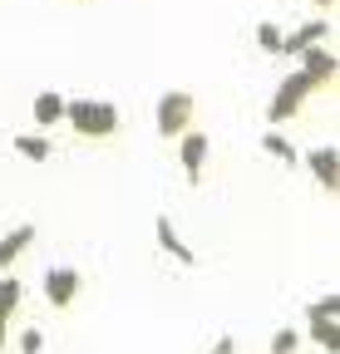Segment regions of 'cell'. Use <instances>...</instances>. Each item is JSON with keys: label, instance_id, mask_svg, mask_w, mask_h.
<instances>
[{"label": "cell", "instance_id": "5", "mask_svg": "<svg viewBox=\"0 0 340 354\" xmlns=\"http://www.w3.org/2000/svg\"><path fill=\"white\" fill-rule=\"evenodd\" d=\"M79 271H74V266H50V271H45V300L55 305V310H69L74 305V295H79Z\"/></svg>", "mask_w": 340, "mask_h": 354}, {"label": "cell", "instance_id": "15", "mask_svg": "<svg viewBox=\"0 0 340 354\" xmlns=\"http://www.w3.org/2000/svg\"><path fill=\"white\" fill-rule=\"evenodd\" d=\"M281 39H286V30L276 20H257V50L262 55H281Z\"/></svg>", "mask_w": 340, "mask_h": 354}, {"label": "cell", "instance_id": "16", "mask_svg": "<svg viewBox=\"0 0 340 354\" xmlns=\"http://www.w3.org/2000/svg\"><path fill=\"white\" fill-rule=\"evenodd\" d=\"M20 295H25V286H20L15 276H0V315H15V310H20Z\"/></svg>", "mask_w": 340, "mask_h": 354}, {"label": "cell", "instance_id": "7", "mask_svg": "<svg viewBox=\"0 0 340 354\" xmlns=\"http://www.w3.org/2000/svg\"><path fill=\"white\" fill-rule=\"evenodd\" d=\"M330 39V20H306V25H296V30H286V39H281V55H306V50H316V44H325Z\"/></svg>", "mask_w": 340, "mask_h": 354}, {"label": "cell", "instance_id": "12", "mask_svg": "<svg viewBox=\"0 0 340 354\" xmlns=\"http://www.w3.org/2000/svg\"><path fill=\"white\" fill-rule=\"evenodd\" d=\"M10 143H15V153L25 162H50V153H55V143L45 138V133H20V138H10Z\"/></svg>", "mask_w": 340, "mask_h": 354}, {"label": "cell", "instance_id": "6", "mask_svg": "<svg viewBox=\"0 0 340 354\" xmlns=\"http://www.w3.org/2000/svg\"><path fill=\"white\" fill-rule=\"evenodd\" d=\"M207 153H212V143H207V133L188 128L183 138H178V158H183V172H188V183H202V167H207Z\"/></svg>", "mask_w": 340, "mask_h": 354}, {"label": "cell", "instance_id": "2", "mask_svg": "<svg viewBox=\"0 0 340 354\" xmlns=\"http://www.w3.org/2000/svg\"><path fill=\"white\" fill-rule=\"evenodd\" d=\"M193 109H197V99L188 94V88H168V94L158 99V109H153L158 138H183V133L193 128Z\"/></svg>", "mask_w": 340, "mask_h": 354}, {"label": "cell", "instance_id": "1", "mask_svg": "<svg viewBox=\"0 0 340 354\" xmlns=\"http://www.w3.org/2000/svg\"><path fill=\"white\" fill-rule=\"evenodd\" d=\"M64 123L79 138H114L118 109H114V99H64Z\"/></svg>", "mask_w": 340, "mask_h": 354}, {"label": "cell", "instance_id": "4", "mask_svg": "<svg viewBox=\"0 0 340 354\" xmlns=\"http://www.w3.org/2000/svg\"><path fill=\"white\" fill-rule=\"evenodd\" d=\"M301 162L311 167V177H316L325 192L340 187V153H335V143H316L311 153H301Z\"/></svg>", "mask_w": 340, "mask_h": 354}, {"label": "cell", "instance_id": "14", "mask_svg": "<svg viewBox=\"0 0 340 354\" xmlns=\"http://www.w3.org/2000/svg\"><path fill=\"white\" fill-rule=\"evenodd\" d=\"M306 339L321 344L325 354H335V349H340V325H335V320H306Z\"/></svg>", "mask_w": 340, "mask_h": 354}, {"label": "cell", "instance_id": "22", "mask_svg": "<svg viewBox=\"0 0 340 354\" xmlns=\"http://www.w3.org/2000/svg\"><path fill=\"white\" fill-rule=\"evenodd\" d=\"M311 6H316V10H325V15H330V10H335V0H311Z\"/></svg>", "mask_w": 340, "mask_h": 354}, {"label": "cell", "instance_id": "18", "mask_svg": "<svg viewBox=\"0 0 340 354\" xmlns=\"http://www.w3.org/2000/svg\"><path fill=\"white\" fill-rule=\"evenodd\" d=\"M15 349H20V354H45V330H35V325H30V330H20Z\"/></svg>", "mask_w": 340, "mask_h": 354}, {"label": "cell", "instance_id": "17", "mask_svg": "<svg viewBox=\"0 0 340 354\" xmlns=\"http://www.w3.org/2000/svg\"><path fill=\"white\" fill-rule=\"evenodd\" d=\"M335 315H340V295H325V300L306 305V320H335Z\"/></svg>", "mask_w": 340, "mask_h": 354}, {"label": "cell", "instance_id": "19", "mask_svg": "<svg viewBox=\"0 0 340 354\" xmlns=\"http://www.w3.org/2000/svg\"><path fill=\"white\" fill-rule=\"evenodd\" d=\"M296 349H301V335L296 330H276L271 335V354H296Z\"/></svg>", "mask_w": 340, "mask_h": 354}, {"label": "cell", "instance_id": "8", "mask_svg": "<svg viewBox=\"0 0 340 354\" xmlns=\"http://www.w3.org/2000/svg\"><path fill=\"white\" fill-rule=\"evenodd\" d=\"M296 59H301V74L321 88V84H330L335 79V69H340V59H335V50H330V44H316V50H306V55H296Z\"/></svg>", "mask_w": 340, "mask_h": 354}, {"label": "cell", "instance_id": "13", "mask_svg": "<svg viewBox=\"0 0 340 354\" xmlns=\"http://www.w3.org/2000/svg\"><path fill=\"white\" fill-rule=\"evenodd\" d=\"M262 148H267V153H271L276 162H286V167H296V162H301V153H296V143L286 138L281 128H267V133H262Z\"/></svg>", "mask_w": 340, "mask_h": 354}, {"label": "cell", "instance_id": "9", "mask_svg": "<svg viewBox=\"0 0 340 354\" xmlns=\"http://www.w3.org/2000/svg\"><path fill=\"white\" fill-rule=\"evenodd\" d=\"M153 232H158V246H163L168 256H173L178 266H197V251L183 241V232L173 227V216H158V221H153Z\"/></svg>", "mask_w": 340, "mask_h": 354}, {"label": "cell", "instance_id": "20", "mask_svg": "<svg viewBox=\"0 0 340 354\" xmlns=\"http://www.w3.org/2000/svg\"><path fill=\"white\" fill-rule=\"evenodd\" d=\"M207 354H237V339L232 335H222V339H212V349Z\"/></svg>", "mask_w": 340, "mask_h": 354}, {"label": "cell", "instance_id": "3", "mask_svg": "<svg viewBox=\"0 0 340 354\" xmlns=\"http://www.w3.org/2000/svg\"><path fill=\"white\" fill-rule=\"evenodd\" d=\"M311 94H316V84H311V79H306L301 69H291V74H286V79L276 84V99H271V109H267L271 128H276V123H286L291 113H301V104H306Z\"/></svg>", "mask_w": 340, "mask_h": 354}, {"label": "cell", "instance_id": "21", "mask_svg": "<svg viewBox=\"0 0 340 354\" xmlns=\"http://www.w3.org/2000/svg\"><path fill=\"white\" fill-rule=\"evenodd\" d=\"M0 349H10V315H0Z\"/></svg>", "mask_w": 340, "mask_h": 354}, {"label": "cell", "instance_id": "10", "mask_svg": "<svg viewBox=\"0 0 340 354\" xmlns=\"http://www.w3.org/2000/svg\"><path fill=\"white\" fill-rule=\"evenodd\" d=\"M30 241H35V227H30V221H20V227L15 232H6V236H0V271H10V266L30 251Z\"/></svg>", "mask_w": 340, "mask_h": 354}, {"label": "cell", "instance_id": "11", "mask_svg": "<svg viewBox=\"0 0 340 354\" xmlns=\"http://www.w3.org/2000/svg\"><path fill=\"white\" fill-rule=\"evenodd\" d=\"M35 123L39 128H55V123H64V94H55V88H45V94H35Z\"/></svg>", "mask_w": 340, "mask_h": 354}]
</instances>
